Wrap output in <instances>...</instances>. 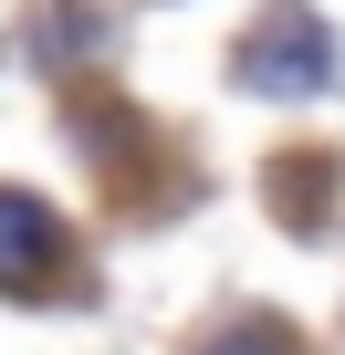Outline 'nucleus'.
Returning <instances> with one entry per match:
<instances>
[{
    "label": "nucleus",
    "instance_id": "nucleus-1",
    "mask_svg": "<svg viewBox=\"0 0 345 355\" xmlns=\"http://www.w3.org/2000/svg\"><path fill=\"white\" fill-rule=\"evenodd\" d=\"M63 272H74L63 220H53L42 199H22V189H0V282H11V293H42V282H63Z\"/></svg>",
    "mask_w": 345,
    "mask_h": 355
}]
</instances>
